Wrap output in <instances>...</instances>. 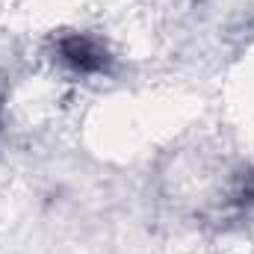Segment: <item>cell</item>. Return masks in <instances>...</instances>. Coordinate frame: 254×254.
I'll return each mask as SVG.
<instances>
[{"label":"cell","mask_w":254,"mask_h":254,"mask_svg":"<svg viewBox=\"0 0 254 254\" xmlns=\"http://www.w3.org/2000/svg\"><path fill=\"white\" fill-rule=\"evenodd\" d=\"M234 204L237 207H252L254 204V172L240 178V187L234 192Z\"/></svg>","instance_id":"7a4b0ae2"},{"label":"cell","mask_w":254,"mask_h":254,"mask_svg":"<svg viewBox=\"0 0 254 254\" xmlns=\"http://www.w3.org/2000/svg\"><path fill=\"white\" fill-rule=\"evenodd\" d=\"M57 51H60V60L77 74H101L110 68V54L95 39L80 36V33L60 39Z\"/></svg>","instance_id":"6da1fadb"}]
</instances>
